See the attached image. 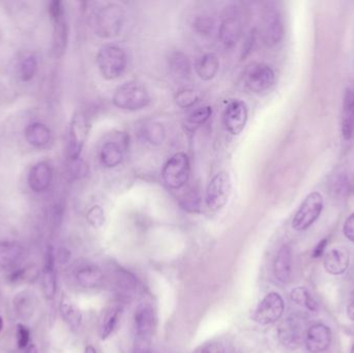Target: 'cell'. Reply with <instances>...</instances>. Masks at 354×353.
Instances as JSON below:
<instances>
[{
	"label": "cell",
	"mask_w": 354,
	"mask_h": 353,
	"mask_svg": "<svg viewBox=\"0 0 354 353\" xmlns=\"http://www.w3.org/2000/svg\"><path fill=\"white\" fill-rule=\"evenodd\" d=\"M126 22V12L120 4L108 3L100 8L93 17L95 35L103 39L116 37Z\"/></svg>",
	"instance_id": "cell-1"
},
{
	"label": "cell",
	"mask_w": 354,
	"mask_h": 353,
	"mask_svg": "<svg viewBox=\"0 0 354 353\" xmlns=\"http://www.w3.org/2000/svg\"><path fill=\"white\" fill-rule=\"evenodd\" d=\"M112 101L120 109L137 111L149 106L151 103V95L142 83L128 81L116 88Z\"/></svg>",
	"instance_id": "cell-2"
},
{
	"label": "cell",
	"mask_w": 354,
	"mask_h": 353,
	"mask_svg": "<svg viewBox=\"0 0 354 353\" xmlns=\"http://www.w3.org/2000/svg\"><path fill=\"white\" fill-rule=\"evenodd\" d=\"M97 64L102 77L114 80L124 74L127 68V55L120 46L107 44L97 52Z\"/></svg>",
	"instance_id": "cell-3"
},
{
	"label": "cell",
	"mask_w": 354,
	"mask_h": 353,
	"mask_svg": "<svg viewBox=\"0 0 354 353\" xmlns=\"http://www.w3.org/2000/svg\"><path fill=\"white\" fill-rule=\"evenodd\" d=\"M128 146L129 137L126 133L110 135L100 147L99 159L102 165L106 168H114L122 164Z\"/></svg>",
	"instance_id": "cell-4"
},
{
	"label": "cell",
	"mask_w": 354,
	"mask_h": 353,
	"mask_svg": "<svg viewBox=\"0 0 354 353\" xmlns=\"http://www.w3.org/2000/svg\"><path fill=\"white\" fill-rule=\"evenodd\" d=\"M324 207V197L320 193L313 192L308 195L293 218V229L304 231L311 227L322 215Z\"/></svg>",
	"instance_id": "cell-5"
},
{
	"label": "cell",
	"mask_w": 354,
	"mask_h": 353,
	"mask_svg": "<svg viewBox=\"0 0 354 353\" xmlns=\"http://www.w3.org/2000/svg\"><path fill=\"white\" fill-rule=\"evenodd\" d=\"M189 160L187 153H177L164 166L162 176L168 188L178 190L183 188L189 178Z\"/></svg>",
	"instance_id": "cell-6"
},
{
	"label": "cell",
	"mask_w": 354,
	"mask_h": 353,
	"mask_svg": "<svg viewBox=\"0 0 354 353\" xmlns=\"http://www.w3.org/2000/svg\"><path fill=\"white\" fill-rule=\"evenodd\" d=\"M88 134L89 122L86 115L83 112L77 111L71 120L68 135V155L72 161H76L80 158Z\"/></svg>",
	"instance_id": "cell-7"
},
{
	"label": "cell",
	"mask_w": 354,
	"mask_h": 353,
	"mask_svg": "<svg viewBox=\"0 0 354 353\" xmlns=\"http://www.w3.org/2000/svg\"><path fill=\"white\" fill-rule=\"evenodd\" d=\"M285 303L277 292H270L264 296L252 314V319L262 325H272L282 317Z\"/></svg>",
	"instance_id": "cell-8"
},
{
	"label": "cell",
	"mask_w": 354,
	"mask_h": 353,
	"mask_svg": "<svg viewBox=\"0 0 354 353\" xmlns=\"http://www.w3.org/2000/svg\"><path fill=\"white\" fill-rule=\"evenodd\" d=\"M230 193L231 180L229 174L227 172L216 174L206 189L205 201L208 209L214 211L222 209L228 201Z\"/></svg>",
	"instance_id": "cell-9"
},
{
	"label": "cell",
	"mask_w": 354,
	"mask_h": 353,
	"mask_svg": "<svg viewBox=\"0 0 354 353\" xmlns=\"http://www.w3.org/2000/svg\"><path fill=\"white\" fill-rule=\"evenodd\" d=\"M306 332L307 331L303 318L292 315L287 317L279 327V340L288 350H295L305 340Z\"/></svg>",
	"instance_id": "cell-10"
},
{
	"label": "cell",
	"mask_w": 354,
	"mask_h": 353,
	"mask_svg": "<svg viewBox=\"0 0 354 353\" xmlns=\"http://www.w3.org/2000/svg\"><path fill=\"white\" fill-rule=\"evenodd\" d=\"M261 35L264 44L268 47H274L282 41L284 23L280 12L276 8H268L264 12L261 21Z\"/></svg>",
	"instance_id": "cell-11"
},
{
	"label": "cell",
	"mask_w": 354,
	"mask_h": 353,
	"mask_svg": "<svg viewBox=\"0 0 354 353\" xmlns=\"http://www.w3.org/2000/svg\"><path fill=\"white\" fill-rule=\"evenodd\" d=\"M276 81V74L272 66L266 64H255L245 74V85L255 93L268 90Z\"/></svg>",
	"instance_id": "cell-12"
},
{
	"label": "cell",
	"mask_w": 354,
	"mask_h": 353,
	"mask_svg": "<svg viewBox=\"0 0 354 353\" xmlns=\"http://www.w3.org/2000/svg\"><path fill=\"white\" fill-rule=\"evenodd\" d=\"M248 122V108L243 102L234 99L227 105L223 113L225 128L231 135L241 134L245 130Z\"/></svg>",
	"instance_id": "cell-13"
},
{
	"label": "cell",
	"mask_w": 354,
	"mask_h": 353,
	"mask_svg": "<svg viewBox=\"0 0 354 353\" xmlns=\"http://www.w3.org/2000/svg\"><path fill=\"white\" fill-rule=\"evenodd\" d=\"M304 342L310 353L324 352L332 343V331L324 323H316L307 330Z\"/></svg>",
	"instance_id": "cell-14"
},
{
	"label": "cell",
	"mask_w": 354,
	"mask_h": 353,
	"mask_svg": "<svg viewBox=\"0 0 354 353\" xmlns=\"http://www.w3.org/2000/svg\"><path fill=\"white\" fill-rule=\"evenodd\" d=\"M43 289L48 300H53L57 292V271H56L55 256L52 247L46 251L43 267Z\"/></svg>",
	"instance_id": "cell-15"
},
{
	"label": "cell",
	"mask_w": 354,
	"mask_h": 353,
	"mask_svg": "<svg viewBox=\"0 0 354 353\" xmlns=\"http://www.w3.org/2000/svg\"><path fill=\"white\" fill-rule=\"evenodd\" d=\"M24 255V248L16 240H0V271L17 267Z\"/></svg>",
	"instance_id": "cell-16"
},
{
	"label": "cell",
	"mask_w": 354,
	"mask_h": 353,
	"mask_svg": "<svg viewBox=\"0 0 354 353\" xmlns=\"http://www.w3.org/2000/svg\"><path fill=\"white\" fill-rule=\"evenodd\" d=\"M341 132L343 139L351 140L354 136V89L347 88L343 97L341 114Z\"/></svg>",
	"instance_id": "cell-17"
},
{
	"label": "cell",
	"mask_w": 354,
	"mask_h": 353,
	"mask_svg": "<svg viewBox=\"0 0 354 353\" xmlns=\"http://www.w3.org/2000/svg\"><path fill=\"white\" fill-rule=\"evenodd\" d=\"M157 323V316L153 306L141 304L135 313V327L140 337L147 338L153 334Z\"/></svg>",
	"instance_id": "cell-18"
},
{
	"label": "cell",
	"mask_w": 354,
	"mask_h": 353,
	"mask_svg": "<svg viewBox=\"0 0 354 353\" xmlns=\"http://www.w3.org/2000/svg\"><path fill=\"white\" fill-rule=\"evenodd\" d=\"M52 174V168L49 164L46 162L35 164L29 172V188L35 193L45 192L51 184Z\"/></svg>",
	"instance_id": "cell-19"
},
{
	"label": "cell",
	"mask_w": 354,
	"mask_h": 353,
	"mask_svg": "<svg viewBox=\"0 0 354 353\" xmlns=\"http://www.w3.org/2000/svg\"><path fill=\"white\" fill-rule=\"evenodd\" d=\"M241 22L235 17H227L218 28V39L226 49H233L241 37Z\"/></svg>",
	"instance_id": "cell-20"
},
{
	"label": "cell",
	"mask_w": 354,
	"mask_h": 353,
	"mask_svg": "<svg viewBox=\"0 0 354 353\" xmlns=\"http://www.w3.org/2000/svg\"><path fill=\"white\" fill-rule=\"evenodd\" d=\"M75 279L84 288H97L104 282V274L93 263H83L75 269Z\"/></svg>",
	"instance_id": "cell-21"
},
{
	"label": "cell",
	"mask_w": 354,
	"mask_h": 353,
	"mask_svg": "<svg viewBox=\"0 0 354 353\" xmlns=\"http://www.w3.org/2000/svg\"><path fill=\"white\" fill-rule=\"evenodd\" d=\"M351 257L344 249H333L324 258V267L333 276L343 275L348 269Z\"/></svg>",
	"instance_id": "cell-22"
},
{
	"label": "cell",
	"mask_w": 354,
	"mask_h": 353,
	"mask_svg": "<svg viewBox=\"0 0 354 353\" xmlns=\"http://www.w3.org/2000/svg\"><path fill=\"white\" fill-rule=\"evenodd\" d=\"M274 274L281 283H288L292 274V254L290 247L284 245L279 250L274 263Z\"/></svg>",
	"instance_id": "cell-23"
},
{
	"label": "cell",
	"mask_w": 354,
	"mask_h": 353,
	"mask_svg": "<svg viewBox=\"0 0 354 353\" xmlns=\"http://www.w3.org/2000/svg\"><path fill=\"white\" fill-rule=\"evenodd\" d=\"M51 20L53 22V52L55 56L60 57L64 55L68 45V27L66 14Z\"/></svg>",
	"instance_id": "cell-24"
},
{
	"label": "cell",
	"mask_w": 354,
	"mask_h": 353,
	"mask_svg": "<svg viewBox=\"0 0 354 353\" xmlns=\"http://www.w3.org/2000/svg\"><path fill=\"white\" fill-rule=\"evenodd\" d=\"M24 136L31 146L41 149L49 143L51 131L41 122H33L25 128Z\"/></svg>",
	"instance_id": "cell-25"
},
{
	"label": "cell",
	"mask_w": 354,
	"mask_h": 353,
	"mask_svg": "<svg viewBox=\"0 0 354 353\" xmlns=\"http://www.w3.org/2000/svg\"><path fill=\"white\" fill-rule=\"evenodd\" d=\"M220 70V60L214 53H206L197 60L195 70L201 80L209 81L214 79Z\"/></svg>",
	"instance_id": "cell-26"
},
{
	"label": "cell",
	"mask_w": 354,
	"mask_h": 353,
	"mask_svg": "<svg viewBox=\"0 0 354 353\" xmlns=\"http://www.w3.org/2000/svg\"><path fill=\"white\" fill-rule=\"evenodd\" d=\"M60 313L62 318L72 329H78L82 323V313L80 309L70 300L64 296L60 302Z\"/></svg>",
	"instance_id": "cell-27"
},
{
	"label": "cell",
	"mask_w": 354,
	"mask_h": 353,
	"mask_svg": "<svg viewBox=\"0 0 354 353\" xmlns=\"http://www.w3.org/2000/svg\"><path fill=\"white\" fill-rule=\"evenodd\" d=\"M120 313H122V309L118 306L109 307L107 310H105L103 317H102L101 323H100L101 339H107L113 333L116 325H118Z\"/></svg>",
	"instance_id": "cell-28"
},
{
	"label": "cell",
	"mask_w": 354,
	"mask_h": 353,
	"mask_svg": "<svg viewBox=\"0 0 354 353\" xmlns=\"http://www.w3.org/2000/svg\"><path fill=\"white\" fill-rule=\"evenodd\" d=\"M168 64L172 74L177 78H187L189 77L191 68H189V59L183 52H172L168 58Z\"/></svg>",
	"instance_id": "cell-29"
},
{
	"label": "cell",
	"mask_w": 354,
	"mask_h": 353,
	"mask_svg": "<svg viewBox=\"0 0 354 353\" xmlns=\"http://www.w3.org/2000/svg\"><path fill=\"white\" fill-rule=\"evenodd\" d=\"M141 135L147 142L153 145H160L166 136L164 126L159 122H147L141 128Z\"/></svg>",
	"instance_id": "cell-30"
},
{
	"label": "cell",
	"mask_w": 354,
	"mask_h": 353,
	"mask_svg": "<svg viewBox=\"0 0 354 353\" xmlns=\"http://www.w3.org/2000/svg\"><path fill=\"white\" fill-rule=\"evenodd\" d=\"M291 300L299 305V306L304 307L307 310L311 312H317L319 310L318 303L316 302L315 298L312 296L309 290L306 289L305 287H297L291 292Z\"/></svg>",
	"instance_id": "cell-31"
},
{
	"label": "cell",
	"mask_w": 354,
	"mask_h": 353,
	"mask_svg": "<svg viewBox=\"0 0 354 353\" xmlns=\"http://www.w3.org/2000/svg\"><path fill=\"white\" fill-rule=\"evenodd\" d=\"M37 59L32 54L24 56L21 59L20 64H19V75H20L21 80L24 82H29L35 78V74L37 72Z\"/></svg>",
	"instance_id": "cell-32"
},
{
	"label": "cell",
	"mask_w": 354,
	"mask_h": 353,
	"mask_svg": "<svg viewBox=\"0 0 354 353\" xmlns=\"http://www.w3.org/2000/svg\"><path fill=\"white\" fill-rule=\"evenodd\" d=\"M212 107H209V106L197 108V109L193 110L187 114V118H185V124H187V128L193 130V128H198L204 122H207L208 118L212 116Z\"/></svg>",
	"instance_id": "cell-33"
},
{
	"label": "cell",
	"mask_w": 354,
	"mask_h": 353,
	"mask_svg": "<svg viewBox=\"0 0 354 353\" xmlns=\"http://www.w3.org/2000/svg\"><path fill=\"white\" fill-rule=\"evenodd\" d=\"M201 99V93L194 88H183L176 93L174 101L179 108H191L198 103Z\"/></svg>",
	"instance_id": "cell-34"
},
{
	"label": "cell",
	"mask_w": 354,
	"mask_h": 353,
	"mask_svg": "<svg viewBox=\"0 0 354 353\" xmlns=\"http://www.w3.org/2000/svg\"><path fill=\"white\" fill-rule=\"evenodd\" d=\"M214 25L216 24H214V19L212 17L205 16V15L198 17L194 22L196 33H198L200 37H207V39L214 35V29H216Z\"/></svg>",
	"instance_id": "cell-35"
},
{
	"label": "cell",
	"mask_w": 354,
	"mask_h": 353,
	"mask_svg": "<svg viewBox=\"0 0 354 353\" xmlns=\"http://www.w3.org/2000/svg\"><path fill=\"white\" fill-rule=\"evenodd\" d=\"M17 345L20 350H26L30 345V331L22 323H18L16 331Z\"/></svg>",
	"instance_id": "cell-36"
},
{
	"label": "cell",
	"mask_w": 354,
	"mask_h": 353,
	"mask_svg": "<svg viewBox=\"0 0 354 353\" xmlns=\"http://www.w3.org/2000/svg\"><path fill=\"white\" fill-rule=\"evenodd\" d=\"M15 308L17 312L22 315L23 317L27 316V313L31 314V308H32V300L25 294H21L15 300Z\"/></svg>",
	"instance_id": "cell-37"
},
{
	"label": "cell",
	"mask_w": 354,
	"mask_h": 353,
	"mask_svg": "<svg viewBox=\"0 0 354 353\" xmlns=\"http://www.w3.org/2000/svg\"><path fill=\"white\" fill-rule=\"evenodd\" d=\"M87 220L93 227H101L104 221H105V216H104V211L101 209V207H97V205L93 207L87 213Z\"/></svg>",
	"instance_id": "cell-38"
},
{
	"label": "cell",
	"mask_w": 354,
	"mask_h": 353,
	"mask_svg": "<svg viewBox=\"0 0 354 353\" xmlns=\"http://www.w3.org/2000/svg\"><path fill=\"white\" fill-rule=\"evenodd\" d=\"M343 232H344L345 238L351 242H354V213H351L343 226Z\"/></svg>",
	"instance_id": "cell-39"
},
{
	"label": "cell",
	"mask_w": 354,
	"mask_h": 353,
	"mask_svg": "<svg viewBox=\"0 0 354 353\" xmlns=\"http://www.w3.org/2000/svg\"><path fill=\"white\" fill-rule=\"evenodd\" d=\"M328 238H324V240H320V242H318L317 246L314 249L312 257H313V258H320V257H322V255L324 254V251H326V247H328Z\"/></svg>",
	"instance_id": "cell-40"
},
{
	"label": "cell",
	"mask_w": 354,
	"mask_h": 353,
	"mask_svg": "<svg viewBox=\"0 0 354 353\" xmlns=\"http://www.w3.org/2000/svg\"><path fill=\"white\" fill-rule=\"evenodd\" d=\"M201 353H225V350L221 344L210 343L202 350Z\"/></svg>",
	"instance_id": "cell-41"
},
{
	"label": "cell",
	"mask_w": 354,
	"mask_h": 353,
	"mask_svg": "<svg viewBox=\"0 0 354 353\" xmlns=\"http://www.w3.org/2000/svg\"><path fill=\"white\" fill-rule=\"evenodd\" d=\"M347 316L354 323V292L351 294V300H349L348 305H347Z\"/></svg>",
	"instance_id": "cell-42"
},
{
	"label": "cell",
	"mask_w": 354,
	"mask_h": 353,
	"mask_svg": "<svg viewBox=\"0 0 354 353\" xmlns=\"http://www.w3.org/2000/svg\"><path fill=\"white\" fill-rule=\"evenodd\" d=\"M85 353H97V350H95V348L93 347V346L88 345L85 348Z\"/></svg>",
	"instance_id": "cell-43"
},
{
	"label": "cell",
	"mask_w": 354,
	"mask_h": 353,
	"mask_svg": "<svg viewBox=\"0 0 354 353\" xmlns=\"http://www.w3.org/2000/svg\"><path fill=\"white\" fill-rule=\"evenodd\" d=\"M134 353H151L149 352V350H145V348H137L136 350H135Z\"/></svg>",
	"instance_id": "cell-44"
},
{
	"label": "cell",
	"mask_w": 354,
	"mask_h": 353,
	"mask_svg": "<svg viewBox=\"0 0 354 353\" xmlns=\"http://www.w3.org/2000/svg\"><path fill=\"white\" fill-rule=\"evenodd\" d=\"M3 327H4L3 319H2V317L0 316V334H1L2 331H3Z\"/></svg>",
	"instance_id": "cell-45"
},
{
	"label": "cell",
	"mask_w": 354,
	"mask_h": 353,
	"mask_svg": "<svg viewBox=\"0 0 354 353\" xmlns=\"http://www.w3.org/2000/svg\"><path fill=\"white\" fill-rule=\"evenodd\" d=\"M351 353H354V344L353 345V347H351Z\"/></svg>",
	"instance_id": "cell-46"
}]
</instances>
